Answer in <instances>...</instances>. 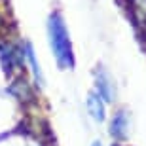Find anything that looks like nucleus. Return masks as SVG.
Returning <instances> with one entry per match:
<instances>
[{"instance_id": "obj_7", "label": "nucleus", "mask_w": 146, "mask_h": 146, "mask_svg": "<svg viewBox=\"0 0 146 146\" xmlns=\"http://www.w3.org/2000/svg\"><path fill=\"white\" fill-rule=\"evenodd\" d=\"M10 93L15 99H19L21 103H29L34 99V89L31 87L27 78H15L10 86Z\"/></svg>"}, {"instance_id": "obj_6", "label": "nucleus", "mask_w": 146, "mask_h": 146, "mask_svg": "<svg viewBox=\"0 0 146 146\" xmlns=\"http://www.w3.org/2000/svg\"><path fill=\"white\" fill-rule=\"evenodd\" d=\"M86 106H87L89 116H91L95 121L103 123L104 119H106V103H104V99L101 97L95 89L89 91V95H87V99H86Z\"/></svg>"}, {"instance_id": "obj_4", "label": "nucleus", "mask_w": 146, "mask_h": 146, "mask_svg": "<svg viewBox=\"0 0 146 146\" xmlns=\"http://www.w3.org/2000/svg\"><path fill=\"white\" fill-rule=\"evenodd\" d=\"M129 129H131V118H129V112L127 110H118V112L112 114V118L108 121V133L114 141H125L127 135H129Z\"/></svg>"}, {"instance_id": "obj_9", "label": "nucleus", "mask_w": 146, "mask_h": 146, "mask_svg": "<svg viewBox=\"0 0 146 146\" xmlns=\"http://www.w3.org/2000/svg\"><path fill=\"white\" fill-rule=\"evenodd\" d=\"M112 146H123V144H119V142H118V144H112Z\"/></svg>"}, {"instance_id": "obj_1", "label": "nucleus", "mask_w": 146, "mask_h": 146, "mask_svg": "<svg viewBox=\"0 0 146 146\" xmlns=\"http://www.w3.org/2000/svg\"><path fill=\"white\" fill-rule=\"evenodd\" d=\"M48 42L49 49L55 57V63L61 70L74 68V49H72L70 34L66 29V23L61 15V11H51L48 17Z\"/></svg>"}, {"instance_id": "obj_2", "label": "nucleus", "mask_w": 146, "mask_h": 146, "mask_svg": "<svg viewBox=\"0 0 146 146\" xmlns=\"http://www.w3.org/2000/svg\"><path fill=\"white\" fill-rule=\"evenodd\" d=\"M0 65H2V70L8 76H11L15 70L23 68L27 65L25 63V55H23V44H13L8 42V40H2L0 42Z\"/></svg>"}, {"instance_id": "obj_8", "label": "nucleus", "mask_w": 146, "mask_h": 146, "mask_svg": "<svg viewBox=\"0 0 146 146\" xmlns=\"http://www.w3.org/2000/svg\"><path fill=\"white\" fill-rule=\"evenodd\" d=\"M91 146H103V144H101V141H95V142H93Z\"/></svg>"}, {"instance_id": "obj_5", "label": "nucleus", "mask_w": 146, "mask_h": 146, "mask_svg": "<svg viewBox=\"0 0 146 146\" xmlns=\"http://www.w3.org/2000/svg\"><path fill=\"white\" fill-rule=\"evenodd\" d=\"M23 44V55H25V63L29 65V68H31V74H33V80H34V86L38 87V89H42L44 84H46V80H44V72L42 68H40V63H38L36 59V51H34V46L29 40H25Z\"/></svg>"}, {"instance_id": "obj_3", "label": "nucleus", "mask_w": 146, "mask_h": 146, "mask_svg": "<svg viewBox=\"0 0 146 146\" xmlns=\"http://www.w3.org/2000/svg\"><path fill=\"white\" fill-rule=\"evenodd\" d=\"M95 91L104 99V103H116V97H118V91H116V84H114L112 76L108 74L106 68L103 66H97L95 70Z\"/></svg>"}]
</instances>
